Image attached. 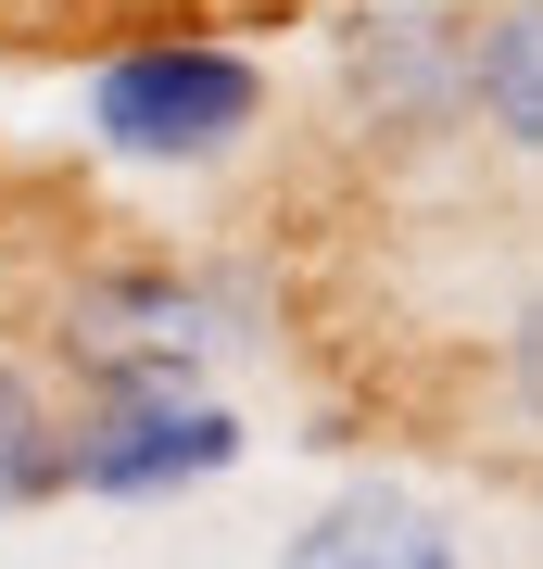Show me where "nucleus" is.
<instances>
[{
  "mask_svg": "<svg viewBox=\"0 0 543 569\" xmlns=\"http://www.w3.org/2000/svg\"><path fill=\"white\" fill-rule=\"evenodd\" d=\"M51 493H63V406H51L39 367L0 342V519L51 507Z\"/></svg>",
  "mask_w": 543,
  "mask_h": 569,
  "instance_id": "obj_6",
  "label": "nucleus"
},
{
  "mask_svg": "<svg viewBox=\"0 0 543 569\" xmlns=\"http://www.w3.org/2000/svg\"><path fill=\"white\" fill-rule=\"evenodd\" d=\"M241 468V418L190 380V367H152V380H101L77 418H63V493H114V507H152V493H190Z\"/></svg>",
  "mask_w": 543,
  "mask_h": 569,
  "instance_id": "obj_2",
  "label": "nucleus"
},
{
  "mask_svg": "<svg viewBox=\"0 0 543 569\" xmlns=\"http://www.w3.org/2000/svg\"><path fill=\"white\" fill-rule=\"evenodd\" d=\"M354 102L392 127V140H430V127H467V89H455V63H467V13H366L354 39Z\"/></svg>",
  "mask_w": 543,
  "mask_h": 569,
  "instance_id": "obj_3",
  "label": "nucleus"
},
{
  "mask_svg": "<svg viewBox=\"0 0 543 569\" xmlns=\"http://www.w3.org/2000/svg\"><path fill=\"white\" fill-rule=\"evenodd\" d=\"M265 127V63L241 39H127L114 63L89 77V140L127 152V164H215Z\"/></svg>",
  "mask_w": 543,
  "mask_h": 569,
  "instance_id": "obj_1",
  "label": "nucleus"
},
{
  "mask_svg": "<svg viewBox=\"0 0 543 569\" xmlns=\"http://www.w3.org/2000/svg\"><path fill=\"white\" fill-rule=\"evenodd\" d=\"M279 569H467V545H455V519L430 507V493L354 481V493H329V507L279 545Z\"/></svg>",
  "mask_w": 543,
  "mask_h": 569,
  "instance_id": "obj_4",
  "label": "nucleus"
},
{
  "mask_svg": "<svg viewBox=\"0 0 543 569\" xmlns=\"http://www.w3.org/2000/svg\"><path fill=\"white\" fill-rule=\"evenodd\" d=\"M467 127H493V152H531L543 140V13L531 0H493V13H467Z\"/></svg>",
  "mask_w": 543,
  "mask_h": 569,
  "instance_id": "obj_5",
  "label": "nucleus"
}]
</instances>
